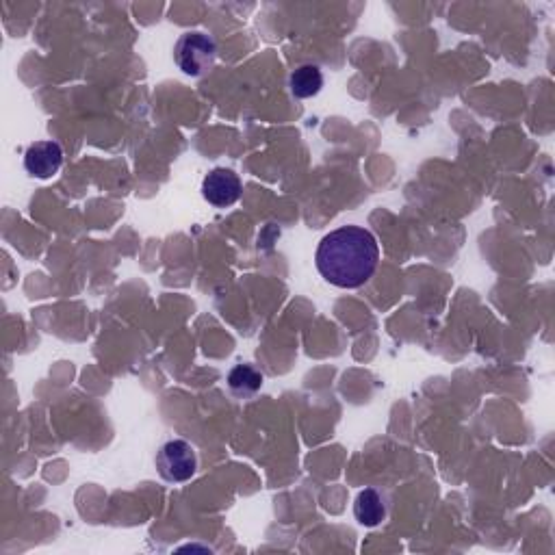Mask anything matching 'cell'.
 Here are the masks:
<instances>
[{
  "label": "cell",
  "mask_w": 555,
  "mask_h": 555,
  "mask_svg": "<svg viewBox=\"0 0 555 555\" xmlns=\"http://www.w3.org/2000/svg\"><path fill=\"white\" fill-rule=\"evenodd\" d=\"M315 263L319 274L339 289H358L376 274L380 245L373 232L360 226H341L321 239Z\"/></svg>",
  "instance_id": "cell-1"
},
{
  "label": "cell",
  "mask_w": 555,
  "mask_h": 555,
  "mask_svg": "<svg viewBox=\"0 0 555 555\" xmlns=\"http://www.w3.org/2000/svg\"><path fill=\"white\" fill-rule=\"evenodd\" d=\"M241 191L243 185L239 174L228 170V167H215L213 172L206 174L202 183V196L215 209H226V206L239 202Z\"/></svg>",
  "instance_id": "cell-4"
},
{
  "label": "cell",
  "mask_w": 555,
  "mask_h": 555,
  "mask_svg": "<svg viewBox=\"0 0 555 555\" xmlns=\"http://www.w3.org/2000/svg\"><path fill=\"white\" fill-rule=\"evenodd\" d=\"M228 386L237 397H252L263 386L261 371H256L252 365H237L228 373Z\"/></svg>",
  "instance_id": "cell-8"
},
{
  "label": "cell",
  "mask_w": 555,
  "mask_h": 555,
  "mask_svg": "<svg viewBox=\"0 0 555 555\" xmlns=\"http://www.w3.org/2000/svg\"><path fill=\"white\" fill-rule=\"evenodd\" d=\"M63 165V148L57 141H35L24 154V167L35 178H53Z\"/></svg>",
  "instance_id": "cell-5"
},
{
  "label": "cell",
  "mask_w": 555,
  "mask_h": 555,
  "mask_svg": "<svg viewBox=\"0 0 555 555\" xmlns=\"http://www.w3.org/2000/svg\"><path fill=\"white\" fill-rule=\"evenodd\" d=\"M157 471L170 484L189 482L198 471L196 449L183 438H172V441L163 443L157 454Z\"/></svg>",
  "instance_id": "cell-3"
},
{
  "label": "cell",
  "mask_w": 555,
  "mask_h": 555,
  "mask_svg": "<svg viewBox=\"0 0 555 555\" xmlns=\"http://www.w3.org/2000/svg\"><path fill=\"white\" fill-rule=\"evenodd\" d=\"M354 516L365 527H376L386 519V503L376 488L360 490L354 501Z\"/></svg>",
  "instance_id": "cell-6"
},
{
  "label": "cell",
  "mask_w": 555,
  "mask_h": 555,
  "mask_svg": "<svg viewBox=\"0 0 555 555\" xmlns=\"http://www.w3.org/2000/svg\"><path fill=\"white\" fill-rule=\"evenodd\" d=\"M321 87H324V74L313 63H304L289 76L291 94L300 100L315 98L321 92Z\"/></svg>",
  "instance_id": "cell-7"
},
{
  "label": "cell",
  "mask_w": 555,
  "mask_h": 555,
  "mask_svg": "<svg viewBox=\"0 0 555 555\" xmlns=\"http://www.w3.org/2000/svg\"><path fill=\"white\" fill-rule=\"evenodd\" d=\"M217 59V44L209 33L187 31L178 37L174 46V61L178 70L198 79L213 70Z\"/></svg>",
  "instance_id": "cell-2"
}]
</instances>
